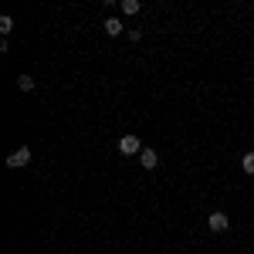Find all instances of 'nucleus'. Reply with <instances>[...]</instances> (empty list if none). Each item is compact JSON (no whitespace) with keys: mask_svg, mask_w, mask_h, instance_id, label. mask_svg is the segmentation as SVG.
<instances>
[{"mask_svg":"<svg viewBox=\"0 0 254 254\" xmlns=\"http://www.w3.org/2000/svg\"><path fill=\"white\" fill-rule=\"evenodd\" d=\"M10 31H14V17L3 14V17H0V34H10Z\"/></svg>","mask_w":254,"mask_h":254,"instance_id":"8","label":"nucleus"},{"mask_svg":"<svg viewBox=\"0 0 254 254\" xmlns=\"http://www.w3.org/2000/svg\"><path fill=\"white\" fill-rule=\"evenodd\" d=\"M27 163H31V149L20 146V149H14V153L7 156V170H24Z\"/></svg>","mask_w":254,"mask_h":254,"instance_id":"2","label":"nucleus"},{"mask_svg":"<svg viewBox=\"0 0 254 254\" xmlns=\"http://www.w3.org/2000/svg\"><path fill=\"white\" fill-rule=\"evenodd\" d=\"M241 166H244V173H248V176H254V153H244Z\"/></svg>","mask_w":254,"mask_h":254,"instance_id":"9","label":"nucleus"},{"mask_svg":"<svg viewBox=\"0 0 254 254\" xmlns=\"http://www.w3.org/2000/svg\"><path fill=\"white\" fill-rule=\"evenodd\" d=\"M207 227H210V231H214V234H224V231H227V227H231V217L224 214V210H214V214L207 217Z\"/></svg>","mask_w":254,"mask_h":254,"instance_id":"3","label":"nucleus"},{"mask_svg":"<svg viewBox=\"0 0 254 254\" xmlns=\"http://www.w3.org/2000/svg\"><path fill=\"white\" fill-rule=\"evenodd\" d=\"M17 88L20 92H31V88H34V78H31V75H17Z\"/></svg>","mask_w":254,"mask_h":254,"instance_id":"7","label":"nucleus"},{"mask_svg":"<svg viewBox=\"0 0 254 254\" xmlns=\"http://www.w3.org/2000/svg\"><path fill=\"white\" fill-rule=\"evenodd\" d=\"M119 7H122V14H126V17H132V14H139V10H142V3H139V0H122Z\"/></svg>","mask_w":254,"mask_h":254,"instance_id":"6","label":"nucleus"},{"mask_svg":"<svg viewBox=\"0 0 254 254\" xmlns=\"http://www.w3.org/2000/svg\"><path fill=\"white\" fill-rule=\"evenodd\" d=\"M102 27H105V34H109V38H119V34L126 31V27H122V20H119V17H109L105 24H102Z\"/></svg>","mask_w":254,"mask_h":254,"instance_id":"5","label":"nucleus"},{"mask_svg":"<svg viewBox=\"0 0 254 254\" xmlns=\"http://www.w3.org/2000/svg\"><path fill=\"white\" fill-rule=\"evenodd\" d=\"M142 149H146V146H142L139 136H122L119 139V153H122V156H139Z\"/></svg>","mask_w":254,"mask_h":254,"instance_id":"1","label":"nucleus"},{"mask_svg":"<svg viewBox=\"0 0 254 254\" xmlns=\"http://www.w3.org/2000/svg\"><path fill=\"white\" fill-rule=\"evenodd\" d=\"M139 163H142V170H156L159 166V153L156 149H142V153H139Z\"/></svg>","mask_w":254,"mask_h":254,"instance_id":"4","label":"nucleus"}]
</instances>
